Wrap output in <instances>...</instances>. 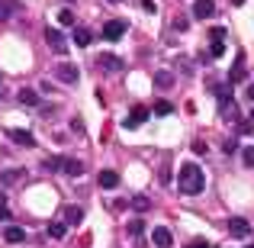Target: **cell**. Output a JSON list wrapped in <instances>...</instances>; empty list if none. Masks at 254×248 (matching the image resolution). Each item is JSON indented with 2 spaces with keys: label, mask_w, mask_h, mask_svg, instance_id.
Returning <instances> with one entry per match:
<instances>
[{
  "label": "cell",
  "mask_w": 254,
  "mask_h": 248,
  "mask_svg": "<svg viewBox=\"0 0 254 248\" xmlns=\"http://www.w3.org/2000/svg\"><path fill=\"white\" fill-rule=\"evenodd\" d=\"M177 187H180V193H187V197H193V193H203V187H206L203 167L184 165V167H180V174H177Z\"/></svg>",
  "instance_id": "6da1fadb"
},
{
  "label": "cell",
  "mask_w": 254,
  "mask_h": 248,
  "mask_svg": "<svg viewBox=\"0 0 254 248\" xmlns=\"http://www.w3.org/2000/svg\"><path fill=\"white\" fill-rule=\"evenodd\" d=\"M219 93V110H222L225 123H242V113H238V103L232 100V93H225V87H216Z\"/></svg>",
  "instance_id": "7a4b0ae2"
},
{
  "label": "cell",
  "mask_w": 254,
  "mask_h": 248,
  "mask_svg": "<svg viewBox=\"0 0 254 248\" xmlns=\"http://www.w3.org/2000/svg\"><path fill=\"white\" fill-rule=\"evenodd\" d=\"M45 42L52 45V52H55V55H64V52H68V42H64L62 29H45Z\"/></svg>",
  "instance_id": "3957f363"
},
{
  "label": "cell",
  "mask_w": 254,
  "mask_h": 248,
  "mask_svg": "<svg viewBox=\"0 0 254 248\" xmlns=\"http://www.w3.org/2000/svg\"><path fill=\"white\" fill-rule=\"evenodd\" d=\"M126 36V19H110V23L103 26V39H110V42H116V39Z\"/></svg>",
  "instance_id": "277c9868"
},
{
  "label": "cell",
  "mask_w": 254,
  "mask_h": 248,
  "mask_svg": "<svg viewBox=\"0 0 254 248\" xmlns=\"http://www.w3.org/2000/svg\"><path fill=\"white\" fill-rule=\"evenodd\" d=\"M229 232L235 239H248L251 236V223H248V219H242V216H232L229 219Z\"/></svg>",
  "instance_id": "5b68a950"
},
{
  "label": "cell",
  "mask_w": 254,
  "mask_h": 248,
  "mask_svg": "<svg viewBox=\"0 0 254 248\" xmlns=\"http://www.w3.org/2000/svg\"><path fill=\"white\" fill-rule=\"evenodd\" d=\"M55 78L64 84H77V78H81V71L74 68V65H55Z\"/></svg>",
  "instance_id": "8992f818"
},
{
  "label": "cell",
  "mask_w": 254,
  "mask_h": 248,
  "mask_svg": "<svg viewBox=\"0 0 254 248\" xmlns=\"http://www.w3.org/2000/svg\"><path fill=\"white\" fill-rule=\"evenodd\" d=\"M151 242H155L158 248H171V245H174L171 229H164V226H155V229H151Z\"/></svg>",
  "instance_id": "52a82bcc"
},
{
  "label": "cell",
  "mask_w": 254,
  "mask_h": 248,
  "mask_svg": "<svg viewBox=\"0 0 254 248\" xmlns=\"http://www.w3.org/2000/svg\"><path fill=\"white\" fill-rule=\"evenodd\" d=\"M145 119H148V106H135V110L129 113V119H126L123 126H126V129H135V126H142Z\"/></svg>",
  "instance_id": "ba28073f"
},
{
  "label": "cell",
  "mask_w": 254,
  "mask_h": 248,
  "mask_svg": "<svg viewBox=\"0 0 254 248\" xmlns=\"http://www.w3.org/2000/svg\"><path fill=\"white\" fill-rule=\"evenodd\" d=\"M212 13H216V3H212V0H196V3H193V16L196 19H209Z\"/></svg>",
  "instance_id": "9c48e42d"
},
{
  "label": "cell",
  "mask_w": 254,
  "mask_h": 248,
  "mask_svg": "<svg viewBox=\"0 0 254 248\" xmlns=\"http://www.w3.org/2000/svg\"><path fill=\"white\" fill-rule=\"evenodd\" d=\"M81 219H84V210H81V206H64V210H62V223L64 226H77Z\"/></svg>",
  "instance_id": "30bf717a"
},
{
  "label": "cell",
  "mask_w": 254,
  "mask_h": 248,
  "mask_svg": "<svg viewBox=\"0 0 254 248\" xmlns=\"http://www.w3.org/2000/svg\"><path fill=\"white\" fill-rule=\"evenodd\" d=\"M10 139L16 145H23V149H32V145H36V136H32V132H26V129H10Z\"/></svg>",
  "instance_id": "8fae6325"
},
{
  "label": "cell",
  "mask_w": 254,
  "mask_h": 248,
  "mask_svg": "<svg viewBox=\"0 0 254 248\" xmlns=\"http://www.w3.org/2000/svg\"><path fill=\"white\" fill-rule=\"evenodd\" d=\"M3 239H6V242H13V245H19V242H26V229H23V226H6Z\"/></svg>",
  "instance_id": "7c38bea8"
},
{
  "label": "cell",
  "mask_w": 254,
  "mask_h": 248,
  "mask_svg": "<svg viewBox=\"0 0 254 248\" xmlns=\"http://www.w3.org/2000/svg\"><path fill=\"white\" fill-rule=\"evenodd\" d=\"M97 68H103V71H119V68H123V62H119L116 55H110V52H106V55L97 58Z\"/></svg>",
  "instance_id": "4fadbf2b"
},
{
  "label": "cell",
  "mask_w": 254,
  "mask_h": 248,
  "mask_svg": "<svg viewBox=\"0 0 254 248\" xmlns=\"http://www.w3.org/2000/svg\"><path fill=\"white\" fill-rule=\"evenodd\" d=\"M245 78H248V68H245V55H238V62H235V68H232L229 81H232V84H238V81H245Z\"/></svg>",
  "instance_id": "5bb4252c"
},
{
  "label": "cell",
  "mask_w": 254,
  "mask_h": 248,
  "mask_svg": "<svg viewBox=\"0 0 254 248\" xmlns=\"http://www.w3.org/2000/svg\"><path fill=\"white\" fill-rule=\"evenodd\" d=\"M62 171H64V174H71V177H81V174H84V165L77 162V158H64Z\"/></svg>",
  "instance_id": "9a60e30c"
},
{
  "label": "cell",
  "mask_w": 254,
  "mask_h": 248,
  "mask_svg": "<svg viewBox=\"0 0 254 248\" xmlns=\"http://www.w3.org/2000/svg\"><path fill=\"white\" fill-rule=\"evenodd\" d=\"M100 187H106V190L119 187V174L116 171H100Z\"/></svg>",
  "instance_id": "2e32d148"
},
{
  "label": "cell",
  "mask_w": 254,
  "mask_h": 248,
  "mask_svg": "<svg viewBox=\"0 0 254 248\" xmlns=\"http://www.w3.org/2000/svg\"><path fill=\"white\" fill-rule=\"evenodd\" d=\"M19 103L23 106H39V93L29 90V87H23V90H19Z\"/></svg>",
  "instance_id": "e0dca14e"
},
{
  "label": "cell",
  "mask_w": 254,
  "mask_h": 248,
  "mask_svg": "<svg viewBox=\"0 0 254 248\" xmlns=\"http://www.w3.org/2000/svg\"><path fill=\"white\" fill-rule=\"evenodd\" d=\"M90 29H81V26H77L74 29V45H81V49H87V45H90Z\"/></svg>",
  "instance_id": "ac0fdd59"
},
{
  "label": "cell",
  "mask_w": 254,
  "mask_h": 248,
  "mask_svg": "<svg viewBox=\"0 0 254 248\" xmlns=\"http://www.w3.org/2000/svg\"><path fill=\"white\" fill-rule=\"evenodd\" d=\"M129 203H132V206H135V210H138V213H145V210H151V200H148V197H145V193H135V197H132V200H129Z\"/></svg>",
  "instance_id": "d6986e66"
},
{
  "label": "cell",
  "mask_w": 254,
  "mask_h": 248,
  "mask_svg": "<svg viewBox=\"0 0 254 248\" xmlns=\"http://www.w3.org/2000/svg\"><path fill=\"white\" fill-rule=\"evenodd\" d=\"M62 165H64V158H58V155H52V158H45V162H42L45 171H62Z\"/></svg>",
  "instance_id": "ffe728a7"
},
{
  "label": "cell",
  "mask_w": 254,
  "mask_h": 248,
  "mask_svg": "<svg viewBox=\"0 0 254 248\" xmlns=\"http://www.w3.org/2000/svg\"><path fill=\"white\" fill-rule=\"evenodd\" d=\"M16 180H23V171H3L0 174V184H16Z\"/></svg>",
  "instance_id": "44dd1931"
},
{
  "label": "cell",
  "mask_w": 254,
  "mask_h": 248,
  "mask_svg": "<svg viewBox=\"0 0 254 248\" xmlns=\"http://www.w3.org/2000/svg\"><path fill=\"white\" fill-rule=\"evenodd\" d=\"M155 84L158 87H171L174 84V75H168V71H155Z\"/></svg>",
  "instance_id": "7402d4cb"
},
{
  "label": "cell",
  "mask_w": 254,
  "mask_h": 248,
  "mask_svg": "<svg viewBox=\"0 0 254 248\" xmlns=\"http://www.w3.org/2000/svg\"><path fill=\"white\" fill-rule=\"evenodd\" d=\"M155 113H158V116H171V113H174V103H168V100H158V103H155Z\"/></svg>",
  "instance_id": "603a6c76"
},
{
  "label": "cell",
  "mask_w": 254,
  "mask_h": 248,
  "mask_svg": "<svg viewBox=\"0 0 254 248\" xmlns=\"http://www.w3.org/2000/svg\"><path fill=\"white\" fill-rule=\"evenodd\" d=\"M64 232H68V226H64V223H52L49 226V236L52 239H64Z\"/></svg>",
  "instance_id": "cb8c5ba5"
},
{
  "label": "cell",
  "mask_w": 254,
  "mask_h": 248,
  "mask_svg": "<svg viewBox=\"0 0 254 248\" xmlns=\"http://www.w3.org/2000/svg\"><path fill=\"white\" fill-rule=\"evenodd\" d=\"M58 23H62V26H74V13H71V10H62V13H58Z\"/></svg>",
  "instance_id": "d4e9b609"
},
{
  "label": "cell",
  "mask_w": 254,
  "mask_h": 248,
  "mask_svg": "<svg viewBox=\"0 0 254 248\" xmlns=\"http://www.w3.org/2000/svg\"><path fill=\"white\" fill-rule=\"evenodd\" d=\"M129 232H132V236H142V232H145V223H142V219H132V223H129Z\"/></svg>",
  "instance_id": "484cf974"
},
{
  "label": "cell",
  "mask_w": 254,
  "mask_h": 248,
  "mask_svg": "<svg viewBox=\"0 0 254 248\" xmlns=\"http://www.w3.org/2000/svg\"><path fill=\"white\" fill-rule=\"evenodd\" d=\"M209 55H212V58H222V55H225V42H212Z\"/></svg>",
  "instance_id": "4316f807"
},
{
  "label": "cell",
  "mask_w": 254,
  "mask_h": 248,
  "mask_svg": "<svg viewBox=\"0 0 254 248\" xmlns=\"http://www.w3.org/2000/svg\"><path fill=\"white\" fill-rule=\"evenodd\" d=\"M242 158H245V165H248V167H254V145H248V149L242 152Z\"/></svg>",
  "instance_id": "83f0119b"
},
{
  "label": "cell",
  "mask_w": 254,
  "mask_h": 248,
  "mask_svg": "<svg viewBox=\"0 0 254 248\" xmlns=\"http://www.w3.org/2000/svg\"><path fill=\"white\" fill-rule=\"evenodd\" d=\"M222 152H225V155H232V152H238V142H235V139H225V142H222Z\"/></svg>",
  "instance_id": "f1b7e54d"
},
{
  "label": "cell",
  "mask_w": 254,
  "mask_h": 248,
  "mask_svg": "<svg viewBox=\"0 0 254 248\" xmlns=\"http://www.w3.org/2000/svg\"><path fill=\"white\" fill-rule=\"evenodd\" d=\"M209 39H212V42H222V39H225V29H222V26H216V29L209 32Z\"/></svg>",
  "instance_id": "f546056e"
},
{
  "label": "cell",
  "mask_w": 254,
  "mask_h": 248,
  "mask_svg": "<svg viewBox=\"0 0 254 248\" xmlns=\"http://www.w3.org/2000/svg\"><path fill=\"white\" fill-rule=\"evenodd\" d=\"M10 16V3H3V0H0V19H6Z\"/></svg>",
  "instance_id": "4dcf8cb0"
},
{
  "label": "cell",
  "mask_w": 254,
  "mask_h": 248,
  "mask_svg": "<svg viewBox=\"0 0 254 248\" xmlns=\"http://www.w3.org/2000/svg\"><path fill=\"white\" fill-rule=\"evenodd\" d=\"M142 6H145L148 13H155V10H158V3H155V0H142Z\"/></svg>",
  "instance_id": "1f68e13d"
},
{
  "label": "cell",
  "mask_w": 254,
  "mask_h": 248,
  "mask_svg": "<svg viewBox=\"0 0 254 248\" xmlns=\"http://www.w3.org/2000/svg\"><path fill=\"white\" fill-rule=\"evenodd\" d=\"M193 152H196V155H206V142H193Z\"/></svg>",
  "instance_id": "d6a6232c"
},
{
  "label": "cell",
  "mask_w": 254,
  "mask_h": 248,
  "mask_svg": "<svg viewBox=\"0 0 254 248\" xmlns=\"http://www.w3.org/2000/svg\"><path fill=\"white\" fill-rule=\"evenodd\" d=\"M248 100H251V103H254V81L248 84Z\"/></svg>",
  "instance_id": "836d02e7"
},
{
  "label": "cell",
  "mask_w": 254,
  "mask_h": 248,
  "mask_svg": "<svg viewBox=\"0 0 254 248\" xmlns=\"http://www.w3.org/2000/svg\"><path fill=\"white\" fill-rule=\"evenodd\" d=\"M190 248H209V242H193Z\"/></svg>",
  "instance_id": "e575fe53"
},
{
  "label": "cell",
  "mask_w": 254,
  "mask_h": 248,
  "mask_svg": "<svg viewBox=\"0 0 254 248\" xmlns=\"http://www.w3.org/2000/svg\"><path fill=\"white\" fill-rule=\"evenodd\" d=\"M232 3H235V6H242V3H245V0H232Z\"/></svg>",
  "instance_id": "d590c367"
},
{
  "label": "cell",
  "mask_w": 254,
  "mask_h": 248,
  "mask_svg": "<svg viewBox=\"0 0 254 248\" xmlns=\"http://www.w3.org/2000/svg\"><path fill=\"white\" fill-rule=\"evenodd\" d=\"M0 206H3V193H0Z\"/></svg>",
  "instance_id": "8d00e7d4"
},
{
  "label": "cell",
  "mask_w": 254,
  "mask_h": 248,
  "mask_svg": "<svg viewBox=\"0 0 254 248\" xmlns=\"http://www.w3.org/2000/svg\"><path fill=\"white\" fill-rule=\"evenodd\" d=\"M110 3H119V0H110Z\"/></svg>",
  "instance_id": "74e56055"
},
{
  "label": "cell",
  "mask_w": 254,
  "mask_h": 248,
  "mask_svg": "<svg viewBox=\"0 0 254 248\" xmlns=\"http://www.w3.org/2000/svg\"><path fill=\"white\" fill-rule=\"evenodd\" d=\"M251 119H254V110H251Z\"/></svg>",
  "instance_id": "f35d334b"
},
{
  "label": "cell",
  "mask_w": 254,
  "mask_h": 248,
  "mask_svg": "<svg viewBox=\"0 0 254 248\" xmlns=\"http://www.w3.org/2000/svg\"><path fill=\"white\" fill-rule=\"evenodd\" d=\"M248 248H254V245H248Z\"/></svg>",
  "instance_id": "ab89813d"
},
{
  "label": "cell",
  "mask_w": 254,
  "mask_h": 248,
  "mask_svg": "<svg viewBox=\"0 0 254 248\" xmlns=\"http://www.w3.org/2000/svg\"><path fill=\"white\" fill-rule=\"evenodd\" d=\"M68 3H71V0H68Z\"/></svg>",
  "instance_id": "60d3db41"
}]
</instances>
